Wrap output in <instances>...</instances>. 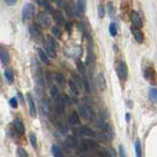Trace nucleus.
<instances>
[{
    "label": "nucleus",
    "instance_id": "7c9ffc66",
    "mask_svg": "<svg viewBox=\"0 0 157 157\" xmlns=\"http://www.w3.org/2000/svg\"><path fill=\"white\" fill-rule=\"evenodd\" d=\"M135 156L137 157H142V144H140L139 139H137L135 143Z\"/></svg>",
    "mask_w": 157,
    "mask_h": 157
},
{
    "label": "nucleus",
    "instance_id": "f8f14e48",
    "mask_svg": "<svg viewBox=\"0 0 157 157\" xmlns=\"http://www.w3.org/2000/svg\"><path fill=\"white\" fill-rule=\"evenodd\" d=\"M96 85L99 89V90H104L106 89V80L104 77V74L103 73H99L96 76Z\"/></svg>",
    "mask_w": 157,
    "mask_h": 157
},
{
    "label": "nucleus",
    "instance_id": "f704fd0d",
    "mask_svg": "<svg viewBox=\"0 0 157 157\" xmlns=\"http://www.w3.org/2000/svg\"><path fill=\"white\" fill-rule=\"evenodd\" d=\"M109 34L112 36H116L118 34V28L115 23H111L109 26Z\"/></svg>",
    "mask_w": 157,
    "mask_h": 157
},
{
    "label": "nucleus",
    "instance_id": "a19ab883",
    "mask_svg": "<svg viewBox=\"0 0 157 157\" xmlns=\"http://www.w3.org/2000/svg\"><path fill=\"white\" fill-rule=\"evenodd\" d=\"M17 152H18V157H28V152L23 147H18Z\"/></svg>",
    "mask_w": 157,
    "mask_h": 157
},
{
    "label": "nucleus",
    "instance_id": "bb28decb",
    "mask_svg": "<svg viewBox=\"0 0 157 157\" xmlns=\"http://www.w3.org/2000/svg\"><path fill=\"white\" fill-rule=\"evenodd\" d=\"M76 66H77V69H78V73L82 74V75L84 76L85 74V66L84 64V62L78 58V59H76Z\"/></svg>",
    "mask_w": 157,
    "mask_h": 157
},
{
    "label": "nucleus",
    "instance_id": "603ef678",
    "mask_svg": "<svg viewBox=\"0 0 157 157\" xmlns=\"http://www.w3.org/2000/svg\"><path fill=\"white\" fill-rule=\"evenodd\" d=\"M82 157H90V156H89V155H82Z\"/></svg>",
    "mask_w": 157,
    "mask_h": 157
},
{
    "label": "nucleus",
    "instance_id": "412c9836",
    "mask_svg": "<svg viewBox=\"0 0 157 157\" xmlns=\"http://www.w3.org/2000/svg\"><path fill=\"white\" fill-rule=\"evenodd\" d=\"M54 80L60 86H64L65 84H66V82H67L65 76L62 73H56L54 75Z\"/></svg>",
    "mask_w": 157,
    "mask_h": 157
},
{
    "label": "nucleus",
    "instance_id": "4be33fe9",
    "mask_svg": "<svg viewBox=\"0 0 157 157\" xmlns=\"http://www.w3.org/2000/svg\"><path fill=\"white\" fill-rule=\"evenodd\" d=\"M65 144L67 145L69 148H75L77 146V139L75 137H73V135H68L67 139L65 140Z\"/></svg>",
    "mask_w": 157,
    "mask_h": 157
},
{
    "label": "nucleus",
    "instance_id": "b1692460",
    "mask_svg": "<svg viewBox=\"0 0 157 157\" xmlns=\"http://www.w3.org/2000/svg\"><path fill=\"white\" fill-rule=\"evenodd\" d=\"M107 13H108L109 17L112 19L115 18V16H116V9H115L114 3L112 1L107 2Z\"/></svg>",
    "mask_w": 157,
    "mask_h": 157
},
{
    "label": "nucleus",
    "instance_id": "c85d7f7f",
    "mask_svg": "<svg viewBox=\"0 0 157 157\" xmlns=\"http://www.w3.org/2000/svg\"><path fill=\"white\" fill-rule=\"evenodd\" d=\"M148 97L152 102H157V89L156 88H150L148 89Z\"/></svg>",
    "mask_w": 157,
    "mask_h": 157
},
{
    "label": "nucleus",
    "instance_id": "6ab92c4d",
    "mask_svg": "<svg viewBox=\"0 0 157 157\" xmlns=\"http://www.w3.org/2000/svg\"><path fill=\"white\" fill-rule=\"evenodd\" d=\"M78 132H80V134L84 135H86V137H92V135H94L93 130L90 129V128L88 127V126H82V127H80Z\"/></svg>",
    "mask_w": 157,
    "mask_h": 157
},
{
    "label": "nucleus",
    "instance_id": "dca6fc26",
    "mask_svg": "<svg viewBox=\"0 0 157 157\" xmlns=\"http://www.w3.org/2000/svg\"><path fill=\"white\" fill-rule=\"evenodd\" d=\"M68 122H69V124H71V125H73V126L78 125V124L81 123V119H80V116H78L77 111H73L72 113L69 114Z\"/></svg>",
    "mask_w": 157,
    "mask_h": 157
},
{
    "label": "nucleus",
    "instance_id": "a878e982",
    "mask_svg": "<svg viewBox=\"0 0 157 157\" xmlns=\"http://www.w3.org/2000/svg\"><path fill=\"white\" fill-rule=\"evenodd\" d=\"M38 57H39L40 61L42 62L43 64H45V65L49 64V57H48V55L46 54V52L45 51L41 50V49H38Z\"/></svg>",
    "mask_w": 157,
    "mask_h": 157
},
{
    "label": "nucleus",
    "instance_id": "f3484780",
    "mask_svg": "<svg viewBox=\"0 0 157 157\" xmlns=\"http://www.w3.org/2000/svg\"><path fill=\"white\" fill-rule=\"evenodd\" d=\"M56 111L58 112L59 114H62V113H64V111L66 109V107H67V105H66V103L62 100V98L59 96L58 98L56 99Z\"/></svg>",
    "mask_w": 157,
    "mask_h": 157
},
{
    "label": "nucleus",
    "instance_id": "3c124183",
    "mask_svg": "<svg viewBox=\"0 0 157 157\" xmlns=\"http://www.w3.org/2000/svg\"><path fill=\"white\" fill-rule=\"evenodd\" d=\"M113 48H114V50H115V51H117V50H118V48H117V46H116V44H114Z\"/></svg>",
    "mask_w": 157,
    "mask_h": 157
},
{
    "label": "nucleus",
    "instance_id": "423d86ee",
    "mask_svg": "<svg viewBox=\"0 0 157 157\" xmlns=\"http://www.w3.org/2000/svg\"><path fill=\"white\" fill-rule=\"evenodd\" d=\"M30 34L35 38H42V32H41V26L38 24H32L30 27Z\"/></svg>",
    "mask_w": 157,
    "mask_h": 157
},
{
    "label": "nucleus",
    "instance_id": "49530a36",
    "mask_svg": "<svg viewBox=\"0 0 157 157\" xmlns=\"http://www.w3.org/2000/svg\"><path fill=\"white\" fill-rule=\"evenodd\" d=\"M4 1H5V3L7 4V5L13 6V5H15L16 3H17L18 0H4Z\"/></svg>",
    "mask_w": 157,
    "mask_h": 157
},
{
    "label": "nucleus",
    "instance_id": "c756f323",
    "mask_svg": "<svg viewBox=\"0 0 157 157\" xmlns=\"http://www.w3.org/2000/svg\"><path fill=\"white\" fill-rule=\"evenodd\" d=\"M60 92H59V89H58V86L55 85H51V88H50V95L52 98H54V99H57L60 95Z\"/></svg>",
    "mask_w": 157,
    "mask_h": 157
},
{
    "label": "nucleus",
    "instance_id": "58836bf2",
    "mask_svg": "<svg viewBox=\"0 0 157 157\" xmlns=\"http://www.w3.org/2000/svg\"><path fill=\"white\" fill-rule=\"evenodd\" d=\"M47 41H48V42L50 43L54 48H57V47H58V42H57V40L55 39L54 36L48 35V36H47Z\"/></svg>",
    "mask_w": 157,
    "mask_h": 157
},
{
    "label": "nucleus",
    "instance_id": "1a4fd4ad",
    "mask_svg": "<svg viewBox=\"0 0 157 157\" xmlns=\"http://www.w3.org/2000/svg\"><path fill=\"white\" fill-rule=\"evenodd\" d=\"M43 47L45 49V52H46V54L48 55V57H50V58H55L56 57V48H54L46 40H43Z\"/></svg>",
    "mask_w": 157,
    "mask_h": 157
},
{
    "label": "nucleus",
    "instance_id": "de8ad7c7",
    "mask_svg": "<svg viewBox=\"0 0 157 157\" xmlns=\"http://www.w3.org/2000/svg\"><path fill=\"white\" fill-rule=\"evenodd\" d=\"M54 1L56 2L57 6H59V7H64L65 6V0H54Z\"/></svg>",
    "mask_w": 157,
    "mask_h": 157
},
{
    "label": "nucleus",
    "instance_id": "37998d69",
    "mask_svg": "<svg viewBox=\"0 0 157 157\" xmlns=\"http://www.w3.org/2000/svg\"><path fill=\"white\" fill-rule=\"evenodd\" d=\"M119 156L120 157H127L125 147H124L123 144H120L119 145Z\"/></svg>",
    "mask_w": 157,
    "mask_h": 157
},
{
    "label": "nucleus",
    "instance_id": "2f4dec72",
    "mask_svg": "<svg viewBox=\"0 0 157 157\" xmlns=\"http://www.w3.org/2000/svg\"><path fill=\"white\" fill-rule=\"evenodd\" d=\"M51 150H52V154L54 157H64L63 152H62V150L57 145H52Z\"/></svg>",
    "mask_w": 157,
    "mask_h": 157
},
{
    "label": "nucleus",
    "instance_id": "72a5a7b5",
    "mask_svg": "<svg viewBox=\"0 0 157 157\" xmlns=\"http://www.w3.org/2000/svg\"><path fill=\"white\" fill-rule=\"evenodd\" d=\"M154 74H155V71H154V69L152 68V67L146 68L145 72H144V77H145L146 80H151V78H153Z\"/></svg>",
    "mask_w": 157,
    "mask_h": 157
},
{
    "label": "nucleus",
    "instance_id": "09e8293b",
    "mask_svg": "<svg viewBox=\"0 0 157 157\" xmlns=\"http://www.w3.org/2000/svg\"><path fill=\"white\" fill-rule=\"evenodd\" d=\"M18 96H19V98H20V101L23 103L24 104V97H23V95H22V93H21L20 92H18Z\"/></svg>",
    "mask_w": 157,
    "mask_h": 157
},
{
    "label": "nucleus",
    "instance_id": "9b49d317",
    "mask_svg": "<svg viewBox=\"0 0 157 157\" xmlns=\"http://www.w3.org/2000/svg\"><path fill=\"white\" fill-rule=\"evenodd\" d=\"M53 20H54V22L58 25V26H63V25H65L64 15L60 10L53 11Z\"/></svg>",
    "mask_w": 157,
    "mask_h": 157
},
{
    "label": "nucleus",
    "instance_id": "4468645a",
    "mask_svg": "<svg viewBox=\"0 0 157 157\" xmlns=\"http://www.w3.org/2000/svg\"><path fill=\"white\" fill-rule=\"evenodd\" d=\"M86 3L88 0H77V14L78 16H82L86 10Z\"/></svg>",
    "mask_w": 157,
    "mask_h": 157
},
{
    "label": "nucleus",
    "instance_id": "7ed1b4c3",
    "mask_svg": "<svg viewBox=\"0 0 157 157\" xmlns=\"http://www.w3.org/2000/svg\"><path fill=\"white\" fill-rule=\"evenodd\" d=\"M78 111L80 115L85 119H90L92 116V111L90 110L89 107L86 105V104H84V103H82V104H78Z\"/></svg>",
    "mask_w": 157,
    "mask_h": 157
},
{
    "label": "nucleus",
    "instance_id": "8fccbe9b",
    "mask_svg": "<svg viewBox=\"0 0 157 157\" xmlns=\"http://www.w3.org/2000/svg\"><path fill=\"white\" fill-rule=\"evenodd\" d=\"M130 118H131L130 114L127 113V114H126V121H127V122H130Z\"/></svg>",
    "mask_w": 157,
    "mask_h": 157
},
{
    "label": "nucleus",
    "instance_id": "39448f33",
    "mask_svg": "<svg viewBox=\"0 0 157 157\" xmlns=\"http://www.w3.org/2000/svg\"><path fill=\"white\" fill-rule=\"evenodd\" d=\"M81 147L84 151H88V150L95 149V148L98 147V144L96 142H94L92 139H84L82 142Z\"/></svg>",
    "mask_w": 157,
    "mask_h": 157
},
{
    "label": "nucleus",
    "instance_id": "5701e85b",
    "mask_svg": "<svg viewBox=\"0 0 157 157\" xmlns=\"http://www.w3.org/2000/svg\"><path fill=\"white\" fill-rule=\"evenodd\" d=\"M41 106V110H42V113L44 115H48L50 112V104H49V100L48 99H43L40 103Z\"/></svg>",
    "mask_w": 157,
    "mask_h": 157
},
{
    "label": "nucleus",
    "instance_id": "ea45409f",
    "mask_svg": "<svg viewBox=\"0 0 157 157\" xmlns=\"http://www.w3.org/2000/svg\"><path fill=\"white\" fill-rule=\"evenodd\" d=\"M30 140H31V143L34 148L36 147V142H38V139H36V135L35 133H31L30 134Z\"/></svg>",
    "mask_w": 157,
    "mask_h": 157
},
{
    "label": "nucleus",
    "instance_id": "c9c22d12",
    "mask_svg": "<svg viewBox=\"0 0 157 157\" xmlns=\"http://www.w3.org/2000/svg\"><path fill=\"white\" fill-rule=\"evenodd\" d=\"M97 13H98V17L100 18V19L104 18V16H105V6L103 5L102 3H100V4L98 5Z\"/></svg>",
    "mask_w": 157,
    "mask_h": 157
},
{
    "label": "nucleus",
    "instance_id": "a18cd8bd",
    "mask_svg": "<svg viewBox=\"0 0 157 157\" xmlns=\"http://www.w3.org/2000/svg\"><path fill=\"white\" fill-rule=\"evenodd\" d=\"M99 156H100V157H112V156L110 155L109 152H107L104 149L100 150V152H99Z\"/></svg>",
    "mask_w": 157,
    "mask_h": 157
},
{
    "label": "nucleus",
    "instance_id": "20e7f679",
    "mask_svg": "<svg viewBox=\"0 0 157 157\" xmlns=\"http://www.w3.org/2000/svg\"><path fill=\"white\" fill-rule=\"evenodd\" d=\"M130 18H131L132 24H133V26H134V27L142 28V27L143 23H142V18H140L139 14L138 13L137 11H135V10L131 11Z\"/></svg>",
    "mask_w": 157,
    "mask_h": 157
},
{
    "label": "nucleus",
    "instance_id": "c03bdc74",
    "mask_svg": "<svg viewBox=\"0 0 157 157\" xmlns=\"http://www.w3.org/2000/svg\"><path fill=\"white\" fill-rule=\"evenodd\" d=\"M9 103H10V105L12 108H17L18 107V100H17V98L16 97H12L10 100H9Z\"/></svg>",
    "mask_w": 157,
    "mask_h": 157
},
{
    "label": "nucleus",
    "instance_id": "a211bd4d",
    "mask_svg": "<svg viewBox=\"0 0 157 157\" xmlns=\"http://www.w3.org/2000/svg\"><path fill=\"white\" fill-rule=\"evenodd\" d=\"M68 85H69V89H70V92H72L73 95L75 96H78V94H80V90H78V86L75 84V82H74L72 78L71 80L68 81Z\"/></svg>",
    "mask_w": 157,
    "mask_h": 157
},
{
    "label": "nucleus",
    "instance_id": "ddd939ff",
    "mask_svg": "<svg viewBox=\"0 0 157 157\" xmlns=\"http://www.w3.org/2000/svg\"><path fill=\"white\" fill-rule=\"evenodd\" d=\"M38 22L40 23V26L42 27H48L49 25H50V18H49V16L45 13V12H40L38 14Z\"/></svg>",
    "mask_w": 157,
    "mask_h": 157
},
{
    "label": "nucleus",
    "instance_id": "864d4df0",
    "mask_svg": "<svg viewBox=\"0 0 157 157\" xmlns=\"http://www.w3.org/2000/svg\"><path fill=\"white\" fill-rule=\"evenodd\" d=\"M52 1H54V0H52Z\"/></svg>",
    "mask_w": 157,
    "mask_h": 157
},
{
    "label": "nucleus",
    "instance_id": "0eeeda50",
    "mask_svg": "<svg viewBox=\"0 0 157 157\" xmlns=\"http://www.w3.org/2000/svg\"><path fill=\"white\" fill-rule=\"evenodd\" d=\"M27 101L28 104V110H30V115L32 118L36 117V108H35V104L34 101V98H32L31 93L27 94Z\"/></svg>",
    "mask_w": 157,
    "mask_h": 157
},
{
    "label": "nucleus",
    "instance_id": "f03ea898",
    "mask_svg": "<svg viewBox=\"0 0 157 157\" xmlns=\"http://www.w3.org/2000/svg\"><path fill=\"white\" fill-rule=\"evenodd\" d=\"M116 71H117L118 77L121 78L122 81H126L127 78H128V75H129V70H128V66L126 64V62L120 61L119 63H118V65H117Z\"/></svg>",
    "mask_w": 157,
    "mask_h": 157
},
{
    "label": "nucleus",
    "instance_id": "cd10ccee",
    "mask_svg": "<svg viewBox=\"0 0 157 157\" xmlns=\"http://www.w3.org/2000/svg\"><path fill=\"white\" fill-rule=\"evenodd\" d=\"M4 76H5L6 80L9 84H12V82H14V73L10 68H7L5 70V72H4Z\"/></svg>",
    "mask_w": 157,
    "mask_h": 157
},
{
    "label": "nucleus",
    "instance_id": "473e14b6",
    "mask_svg": "<svg viewBox=\"0 0 157 157\" xmlns=\"http://www.w3.org/2000/svg\"><path fill=\"white\" fill-rule=\"evenodd\" d=\"M51 32L53 36H54L55 38H60L61 35H62V32H61V30L58 26H54L51 28Z\"/></svg>",
    "mask_w": 157,
    "mask_h": 157
},
{
    "label": "nucleus",
    "instance_id": "393cba45",
    "mask_svg": "<svg viewBox=\"0 0 157 157\" xmlns=\"http://www.w3.org/2000/svg\"><path fill=\"white\" fill-rule=\"evenodd\" d=\"M9 61V54L6 49H1L0 50V62L2 65H6Z\"/></svg>",
    "mask_w": 157,
    "mask_h": 157
},
{
    "label": "nucleus",
    "instance_id": "2eb2a0df",
    "mask_svg": "<svg viewBox=\"0 0 157 157\" xmlns=\"http://www.w3.org/2000/svg\"><path fill=\"white\" fill-rule=\"evenodd\" d=\"M72 80L75 82V84L78 86V89H82L84 86V78L81 76V74H78L75 71L71 72Z\"/></svg>",
    "mask_w": 157,
    "mask_h": 157
},
{
    "label": "nucleus",
    "instance_id": "9d476101",
    "mask_svg": "<svg viewBox=\"0 0 157 157\" xmlns=\"http://www.w3.org/2000/svg\"><path fill=\"white\" fill-rule=\"evenodd\" d=\"M66 54L69 57H72V58H77L82 54V48L78 46H74L70 47L68 49H66Z\"/></svg>",
    "mask_w": 157,
    "mask_h": 157
},
{
    "label": "nucleus",
    "instance_id": "4c0bfd02",
    "mask_svg": "<svg viewBox=\"0 0 157 157\" xmlns=\"http://www.w3.org/2000/svg\"><path fill=\"white\" fill-rule=\"evenodd\" d=\"M82 78H84V86H82V88H84V89L85 90V92H88V93H89L90 92V84H89V80L88 78H86V77L84 75L82 76Z\"/></svg>",
    "mask_w": 157,
    "mask_h": 157
},
{
    "label": "nucleus",
    "instance_id": "f257e3e1",
    "mask_svg": "<svg viewBox=\"0 0 157 157\" xmlns=\"http://www.w3.org/2000/svg\"><path fill=\"white\" fill-rule=\"evenodd\" d=\"M35 7L31 3L25 4L23 9H22V21L23 22H26V21L30 20L35 14Z\"/></svg>",
    "mask_w": 157,
    "mask_h": 157
},
{
    "label": "nucleus",
    "instance_id": "aec40b11",
    "mask_svg": "<svg viewBox=\"0 0 157 157\" xmlns=\"http://www.w3.org/2000/svg\"><path fill=\"white\" fill-rule=\"evenodd\" d=\"M13 125H14L15 129H16V131L18 132V133H20L21 135L25 134V126H24V124L22 123L21 120H19V119L14 120Z\"/></svg>",
    "mask_w": 157,
    "mask_h": 157
},
{
    "label": "nucleus",
    "instance_id": "e433bc0d",
    "mask_svg": "<svg viewBox=\"0 0 157 157\" xmlns=\"http://www.w3.org/2000/svg\"><path fill=\"white\" fill-rule=\"evenodd\" d=\"M64 8H65V14L67 15V17L70 19L73 18L74 17V11L72 9V7L70 5H65Z\"/></svg>",
    "mask_w": 157,
    "mask_h": 157
},
{
    "label": "nucleus",
    "instance_id": "6e6552de",
    "mask_svg": "<svg viewBox=\"0 0 157 157\" xmlns=\"http://www.w3.org/2000/svg\"><path fill=\"white\" fill-rule=\"evenodd\" d=\"M131 32H132V34H133L135 39L137 40L139 43H142L143 42V40H144V35H143L142 31L140 30L139 28H135V27L133 26V27L131 28Z\"/></svg>",
    "mask_w": 157,
    "mask_h": 157
},
{
    "label": "nucleus",
    "instance_id": "79ce46f5",
    "mask_svg": "<svg viewBox=\"0 0 157 157\" xmlns=\"http://www.w3.org/2000/svg\"><path fill=\"white\" fill-rule=\"evenodd\" d=\"M64 26H65V30H66V32H67L69 35H71L72 30H73V25H72V23H71V22H66Z\"/></svg>",
    "mask_w": 157,
    "mask_h": 157
}]
</instances>
